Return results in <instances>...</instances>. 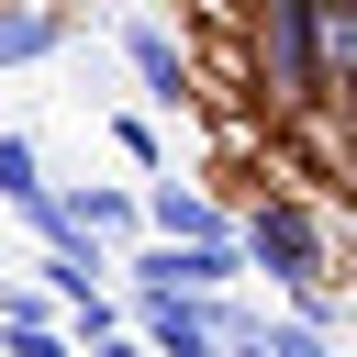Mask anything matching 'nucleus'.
Instances as JSON below:
<instances>
[{
	"label": "nucleus",
	"instance_id": "f257e3e1",
	"mask_svg": "<svg viewBox=\"0 0 357 357\" xmlns=\"http://www.w3.org/2000/svg\"><path fill=\"white\" fill-rule=\"evenodd\" d=\"M257 56H268L279 100H312L324 89V11L312 0H257Z\"/></svg>",
	"mask_w": 357,
	"mask_h": 357
},
{
	"label": "nucleus",
	"instance_id": "f03ea898",
	"mask_svg": "<svg viewBox=\"0 0 357 357\" xmlns=\"http://www.w3.org/2000/svg\"><path fill=\"white\" fill-rule=\"evenodd\" d=\"M257 257H268L279 279H312V223H301V212H257Z\"/></svg>",
	"mask_w": 357,
	"mask_h": 357
},
{
	"label": "nucleus",
	"instance_id": "7ed1b4c3",
	"mask_svg": "<svg viewBox=\"0 0 357 357\" xmlns=\"http://www.w3.org/2000/svg\"><path fill=\"white\" fill-rule=\"evenodd\" d=\"M145 279H156V290H212V279H223V245H212V234H201V245H167Z\"/></svg>",
	"mask_w": 357,
	"mask_h": 357
},
{
	"label": "nucleus",
	"instance_id": "20e7f679",
	"mask_svg": "<svg viewBox=\"0 0 357 357\" xmlns=\"http://www.w3.org/2000/svg\"><path fill=\"white\" fill-rule=\"evenodd\" d=\"M156 346H167V357H212V324L178 312V290H167V301H156Z\"/></svg>",
	"mask_w": 357,
	"mask_h": 357
},
{
	"label": "nucleus",
	"instance_id": "39448f33",
	"mask_svg": "<svg viewBox=\"0 0 357 357\" xmlns=\"http://www.w3.org/2000/svg\"><path fill=\"white\" fill-rule=\"evenodd\" d=\"M324 67H346V78H357V11H324Z\"/></svg>",
	"mask_w": 357,
	"mask_h": 357
},
{
	"label": "nucleus",
	"instance_id": "423d86ee",
	"mask_svg": "<svg viewBox=\"0 0 357 357\" xmlns=\"http://www.w3.org/2000/svg\"><path fill=\"white\" fill-rule=\"evenodd\" d=\"M0 190H22V201H33V145H0Z\"/></svg>",
	"mask_w": 357,
	"mask_h": 357
}]
</instances>
